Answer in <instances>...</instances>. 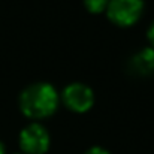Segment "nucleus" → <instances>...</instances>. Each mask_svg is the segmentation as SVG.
<instances>
[{"mask_svg": "<svg viewBox=\"0 0 154 154\" xmlns=\"http://www.w3.org/2000/svg\"><path fill=\"white\" fill-rule=\"evenodd\" d=\"M148 41L151 42V45H153V48H154V23L151 24V27L148 29Z\"/></svg>", "mask_w": 154, "mask_h": 154, "instance_id": "6e6552de", "label": "nucleus"}, {"mask_svg": "<svg viewBox=\"0 0 154 154\" xmlns=\"http://www.w3.org/2000/svg\"><path fill=\"white\" fill-rule=\"evenodd\" d=\"M108 17L117 26H132L142 14V0H109L108 2Z\"/></svg>", "mask_w": 154, "mask_h": 154, "instance_id": "f03ea898", "label": "nucleus"}, {"mask_svg": "<svg viewBox=\"0 0 154 154\" xmlns=\"http://www.w3.org/2000/svg\"><path fill=\"white\" fill-rule=\"evenodd\" d=\"M132 66L138 73H151L154 72V48H145L133 60Z\"/></svg>", "mask_w": 154, "mask_h": 154, "instance_id": "39448f33", "label": "nucleus"}, {"mask_svg": "<svg viewBox=\"0 0 154 154\" xmlns=\"http://www.w3.org/2000/svg\"><path fill=\"white\" fill-rule=\"evenodd\" d=\"M0 154H5V147H3L2 142H0Z\"/></svg>", "mask_w": 154, "mask_h": 154, "instance_id": "1a4fd4ad", "label": "nucleus"}, {"mask_svg": "<svg viewBox=\"0 0 154 154\" xmlns=\"http://www.w3.org/2000/svg\"><path fill=\"white\" fill-rule=\"evenodd\" d=\"M63 102L69 109H72L75 112H85L93 106L94 94H93L90 87L79 84V82H75V84H70L64 88Z\"/></svg>", "mask_w": 154, "mask_h": 154, "instance_id": "20e7f679", "label": "nucleus"}, {"mask_svg": "<svg viewBox=\"0 0 154 154\" xmlns=\"http://www.w3.org/2000/svg\"><path fill=\"white\" fill-rule=\"evenodd\" d=\"M85 154H109V153H108L105 148H100V147H93V148H90Z\"/></svg>", "mask_w": 154, "mask_h": 154, "instance_id": "0eeeda50", "label": "nucleus"}, {"mask_svg": "<svg viewBox=\"0 0 154 154\" xmlns=\"http://www.w3.org/2000/svg\"><path fill=\"white\" fill-rule=\"evenodd\" d=\"M108 2L109 0H84V5L91 14H100L108 8Z\"/></svg>", "mask_w": 154, "mask_h": 154, "instance_id": "423d86ee", "label": "nucleus"}, {"mask_svg": "<svg viewBox=\"0 0 154 154\" xmlns=\"http://www.w3.org/2000/svg\"><path fill=\"white\" fill-rule=\"evenodd\" d=\"M20 147L26 154H44L50 147L47 129L38 123L29 124L20 133Z\"/></svg>", "mask_w": 154, "mask_h": 154, "instance_id": "7ed1b4c3", "label": "nucleus"}, {"mask_svg": "<svg viewBox=\"0 0 154 154\" xmlns=\"http://www.w3.org/2000/svg\"><path fill=\"white\" fill-rule=\"evenodd\" d=\"M58 105V94L51 84L38 82L29 85L20 96L23 114L33 120H41L54 114Z\"/></svg>", "mask_w": 154, "mask_h": 154, "instance_id": "f257e3e1", "label": "nucleus"}]
</instances>
